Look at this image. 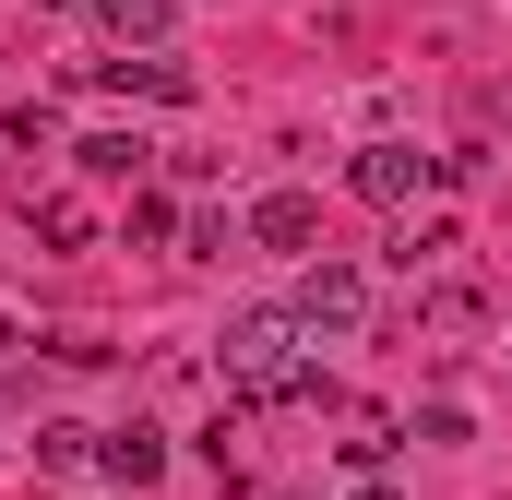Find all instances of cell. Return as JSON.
Segmentation results:
<instances>
[{
  "label": "cell",
  "mask_w": 512,
  "mask_h": 500,
  "mask_svg": "<svg viewBox=\"0 0 512 500\" xmlns=\"http://www.w3.org/2000/svg\"><path fill=\"white\" fill-rule=\"evenodd\" d=\"M96 465H108L120 489H155V477H167V441H155V429H108V441H96Z\"/></svg>",
  "instance_id": "cell-6"
},
{
  "label": "cell",
  "mask_w": 512,
  "mask_h": 500,
  "mask_svg": "<svg viewBox=\"0 0 512 500\" xmlns=\"http://www.w3.org/2000/svg\"><path fill=\"white\" fill-rule=\"evenodd\" d=\"M286 310H298L310 334H358V310H370V274H358V262H322V274H310Z\"/></svg>",
  "instance_id": "cell-3"
},
{
  "label": "cell",
  "mask_w": 512,
  "mask_h": 500,
  "mask_svg": "<svg viewBox=\"0 0 512 500\" xmlns=\"http://www.w3.org/2000/svg\"><path fill=\"white\" fill-rule=\"evenodd\" d=\"M251 239L262 250H310V239H322V203H310V191H262V203H251Z\"/></svg>",
  "instance_id": "cell-4"
},
{
  "label": "cell",
  "mask_w": 512,
  "mask_h": 500,
  "mask_svg": "<svg viewBox=\"0 0 512 500\" xmlns=\"http://www.w3.org/2000/svg\"><path fill=\"white\" fill-rule=\"evenodd\" d=\"M72 155H84V179H143V167H155V143H143V131H84Z\"/></svg>",
  "instance_id": "cell-7"
},
{
  "label": "cell",
  "mask_w": 512,
  "mask_h": 500,
  "mask_svg": "<svg viewBox=\"0 0 512 500\" xmlns=\"http://www.w3.org/2000/svg\"><path fill=\"white\" fill-rule=\"evenodd\" d=\"M346 191L382 203V215H405V203L429 191V155H417V143H358V155H346Z\"/></svg>",
  "instance_id": "cell-2"
},
{
  "label": "cell",
  "mask_w": 512,
  "mask_h": 500,
  "mask_svg": "<svg viewBox=\"0 0 512 500\" xmlns=\"http://www.w3.org/2000/svg\"><path fill=\"white\" fill-rule=\"evenodd\" d=\"M441 250H453V215H405L393 227V274H429Z\"/></svg>",
  "instance_id": "cell-9"
},
{
  "label": "cell",
  "mask_w": 512,
  "mask_h": 500,
  "mask_svg": "<svg viewBox=\"0 0 512 500\" xmlns=\"http://www.w3.org/2000/svg\"><path fill=\"white\" fill-rule=\"evenodd\" d=\"M298 346H322L298 310H239V322H227V381H239L251 405H310V393H322V370H310Z\"/></svg>",
  "instance_id": "cell-1"
},
{
  "label": "cell",
  "mask_w": 512,
  "mask_h": 500,
  "mask_svg": "<svg viewBox=\"0 0 512 500\" xmlns=\"http://www.w3.org/2000/svg\"><path fill=\"white\" fill-rule=\"evenodd\" d=\"M48 12H72V0H48Z\"/></svg>",
  "instance_id": "cell-11"
},
{
  "label": "cell",
  "mask_w": 512,
  "mask_h": 500,
  "mask_svg": "<svg viewBox=\"0 0 512 500\" xmlns=\"http://www.w3.org/2000/svg\"><path fill=\"white\" fill-rule=\"evenodd\" d=\"M358 500H405V489H358Z\"/></svg>",
  "instance_id": "cell-10"
},
{
  "label": "cell",
  "mask_w": 512,
  "mask_h": 500,
  "mask_svg": "<svg viewBox=\"0 0 512 500\" xmlns=\"http://www.w3.org/2000/svg\"><path fill=\"white\" fill-rule=\"evenodd\" d=\"M96 84H108V96H191V72H179V60H155V48H143V60H96Z\"/></svg>",
  "instance_id": "cell-5"
},
{
  "label": "cell",
  "mask_w": 512,
  "mask_h": 500,
  "mask_svg": "<svg viewBox=\"0 0 512 500\" xmlns=\"http://www.w3.org/2000/svg\"><path fill=\"white\" fill-rule=\"evenodd\" d=\"M167 12H179V0H96V24H108L120 48H155V36H167Z\"/></svg>",
  "instance_id": "cell-8"
}]
</instances>
